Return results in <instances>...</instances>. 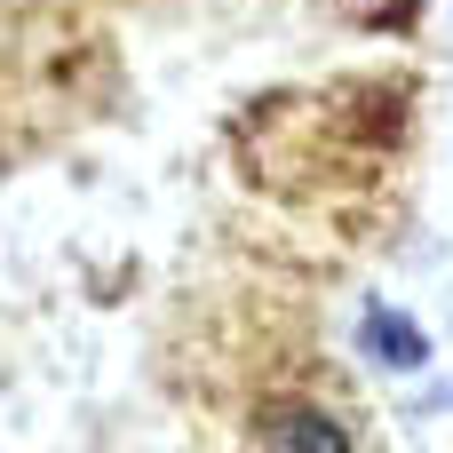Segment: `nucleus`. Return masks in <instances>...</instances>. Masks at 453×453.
Masks as SVG:
<instances>
[{
  "label": "nucleus",
  "instance_id": "obj_2",
  "mask_svg": "<svg viewBox=\"0 0 453 453\" xmlns=\"http://www.w3.org/2000/svg\"><path fill=\"white\" fill-rule=\"evenodd\" d=\"M374 350H382L390 366H422V334H414L406 319H390V311H374Z\"/></svg>",
  "mask_w": 453,
  "mask_h": 453
},
{
  "label": "nucleus",
  "instance_id": "obj_1",
  "mask_svg": "<svg viewBox=\"0 0 453 453\" xmlns=\"http://www.w3.org/2000/svg\"><path fill=\"white\" fill-rule=\"evenodd\" d=\"M263 438H271V446H350V430L326 422V414H271Z\"/></svg>",
  "mask_w": 453,
  "mask_h": 453
}]
</instances>
